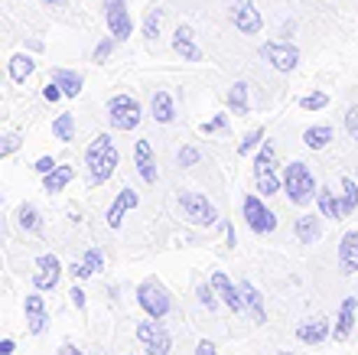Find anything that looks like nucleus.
I'll list each match as a JSON object with an SVG mask.
<instances>
[{"label":"nucleus","instance_id":"obj_5","mask_svg":"<svg viewBox=\"0 0 358 355\" xmlns=\"http://www.w3.org/2000/svg\"><path fill=\"white\" fill-rule=\"evenodd\" d=\"M179 202V212H182V218H189L192 225H202V228H212V225L222 222V215H218V209L208 202L202 193H192V189H182L176 196Z\"/></svg>","mask_w":358,"mask_h":355},{"label":"nucleus","instance_id":"obj_4","mask_svg":"<svg viewBox=\"0 0 358 355\" xmlns=\"http://www.w3.org/2000/svg\"><path fill=\"white\" fill-rule=\"evenodd\" d=\"M137 303L150 319H166L173 313V297L170 290L163 287L157 277H147V281L137 287Z\"/></svg>","mask_w":358,"mask_h":355},{"label":"nucleus","instance_id":"obj_38","mask_svg":"<svg viewBox=\"0 0 358 355\" xmlns=\"http://www.w3.org/2000/svg\"><path fill=\"white\" fill-rule=\"evenodd\" d=\"M176 160H179V167H196L199 160H202V150L192 147V144H186V147H179Z\"/></svg>","mask_w":358,"mask_h":355},{"label":"nucleus","instance_id":"obj_45","mask_svg":"<svg viewBox=\"0 0 358 355\" xmlns=\"http://www.w3.org/2000/svg\"><path fill=\"white\" fill-rule=\"evenodd\" d=\"M69 274H72V277H76V281H88V277H92V267H88L85 261H76L72 264V267H69Z\"/></svg>","mask_w":358,"mask_h":355},{"label":"nucleus","instance_id":"obj_31","mask_svg":"<svg viewBox=\"0 0 358 355\" xmlns=\"http://www.w3.org/2000/svg\"><path fill=\"white\" fill-rule=\"evenodd\" d=\"M271 169H277V147H273L271 141H264L257 147V157H255V176L271 173Z\"/></svg>","mask_w":358,"mask_h":355},{"label":"nucleus","instance_id":"obj_43","mask_svg":"<svg viewBox=\"0 0 358 355\" xmlns=\"http://www.w3.org/2000/svg\"><path fill=\"white\" fill-rule=\"evenodd\" d=\"M345 131H349L352 141H358V104L345 111Z\"/></svg>","mask_w":358,"mask_h":355},{"label":"nucleus","instance_id":"obj_50","mask_svg":"<svg viewBox=\"0 0 358 355\" xmlns=\"http://www.w3.org/2000/svg\"><path fill=\"white\" fill-rule=\"evenodd\" d=\"M225 238H228V248H235L238 244V235H235V225L225 222Z\"/></svg>","mask_w":358,"mask_h":355},{"label":"nucleus","instance_id":"obj_18","mask_svg":"<svg viewBox=\"0 0 358 355\" xmlns=\"http://www.w3.org/2000/svg\"><path fill=\"white\" fill-rule=\"evenodd\" d=\"M150 118L157 124H173L176 121V98L166 88H157L150 98Z\"/></svg>","mask_w":358,"mask_h":355},{"label":"nucleus","instance_id":"obj_17","mask_svg":"<svg viewBox=\"0 0 358 355\" xmlns=\"http://www.w3.org/2000/svg\"><path fill=\"white\" fill-rule=\"evenodd\" d=\"M137 202H141V196H137V193H134L131 186H124L121 193H117V199L111 202L108 215H104V218H108V225H111V228H121L124 215L131 212V209H137Z\"/></svg>","mask_w":358,"mask_h":355},{"label":"nucleus","instance_id":"obj_34","mask_svg":"<svg viewBox=\"0 0 358 355\" xmlns=\"http://www.w3.org/2000/svg\"><path fill=\"white\" fill-rule=\"evenodd\" d=\"M339 189H342V206H345V218H349V215L358 209V183H355L352 176H342Z\"/></svg>","mask_w":358,"mask_h":355},{"label":"nucleus","instance_id":"obj_51","mask_svg":"<svg viewBox=\"0 0 358 355\" xmlns=\"http://www.w3.org/2000/svg\"><path fill=\"white\" fill-rule=\"evenodd\" d=\"M17 352V342H13V339H3V342H0V355H13Z\"/></svg>","mask_w":358,"mask_h":355},{"label":"nucleus","instance_id":"obj_9","mask_svg":"<svg viewBox=\"0 0 358 355\" xmlns=\"http://www.w3.org/2000/svg\"><path fill=\"white\" fill-rule=\"evenodd\" d=\"M137 342L147 349V355H170L173 352V339L170 333L160 326V319H143L137 323Z\"/></svg>","mask_w":358,"mask_h":355},{"label":"nucleus","instance_id":"obj_33","mask_svg":"<svg viewBox=\"0 0 358 355\" xmlns=\"http://www.w3.org/2000/svg\"><path fill=\"white\" fill-rule=\"evenodd\" d=\"M163 17H166V10H163V7H150V10H147V17H143V39H147V43H153V39L160 36Z\"/></svg>","mask_w":358,"mask_h":355},{"label":"nucleus","instance_id":"obj_20","mask_svg":"<svg viewBox=\"0 0 358 355\" xmlns=\"http://www.w3.org/2000/svg\"><path fill=\"white\" fill-rule=\"evenodd\" d=\"M316 209H320L322 218H345V206H342V193H332L329 186H320L316 193Z\"/></svg>","mask_w":358,"mask_h":355},{"label":"nucleus","instance_id":"obj_7","mask_svg":"<svg viewBox=\"0 0 358 355\" xmlns=\"http://www.w3.org/2000/svg\"><path fill=\"white\" fill-rule=\"evenodd\" d=\"M261 59L277 72H293L300 66V49L287 39H267V43H261Z\"/></svg>","mask_w":358,"mask_h":355},{"label":"nucleus","instance_id":"obj_12","mask_svg":"<svg viewBox=\"0 0 358 355\" xmlns=\"http://www.w3.org/2000/svg\"><path fill=\"white\" fill-rule=\"evenodd\" d=\"M59 277H62V264L56 254H39L36 271H33V287L36 290H56Z\"/></svg>","mask_w":358,"mask_h":355},{"label":"nucleus","instance_id":"obj_21","mask_svg":"<svg viewBox=\"0 0 358 355\" xmlns=\"http://www.w3.org/2000/svg\"><path fill=\"white\" fill-rule=\"evenodd\" d=\"M355 313H358V297H345L339 303V319H336V329H332V336L339 339H349L352 329H355Z\"/></svg>","mask_w":358,"mask_h":355},{"label":"nucleus","instance_id":"obj_46","mask_svg":"<svg viewBox=\"0 0 358 355\" xmlns=\"http://www.w3.org/2000/svg\"><path fill=\"white\" fill-rule=\"evenodd\" d=\"M69 300H72V307H76L78 313H82V309H85V303H88V300H85V290L78 287V284H76L72 290H69Z\"/></svg>","mask_w":358,"mask_h":355},{"label":"nucleus","instance_id":"obj_14","mask_svg":"<svg viewBox=\"0 0 358 355\" xmlns=\"http://www.w3.org/2000/svg\"><path fill=\"white\" fill-rule=\"evenodd\" d=\"M173 49H176V56H182V62H202V49L196 43V33L186 23H179L173 29Z\"/></svg>","mask_w":358,"mask_h":355},{"label":"nucleus","instance_id":"obj_15","mask_svg":"<svg viewBox=\"0 0 358 355\" xmlns=\"http://www.w3.org/2000/svg\"><path fill=\"white\" fill-rule=\"evenodd\" d=\"M43 290H36V293H27V303H23V309H27V329L33 333V336H43L49 326V316H46V300L39 297Z\"/></svg>","mask_w":358,"mask_h":355},{"label":"nucleus","instance_id":"obj_37","mask_svg":"<svg viewBox=\"0 0 358 355\" xmlns=\"http://www.w3.org/2000/svg\"><path fill=\"white\" fill-rule=\"evenodd\" d=\"M196 297H199V303L206 309H215L222 300H218V293H215V287L212 284H199V290H196Z\"/></svg>","mask_w":358,"mask_h":355},{"label":"nucleus","instance_id":"obj_16","mask_svg":"<svg viewBox=\"0 0 358 355\" xmlns=\"http://www.w3.org/2000/svg\"><path fill=\"white\" fill-rule=\"evenodd\" d=\"M134 163H137V173H141L143 183H157L160 173H157V157H153V147L150 141H137L134 144Z\"/></svg>","mask_w":358,"mask_h":355},{"label":"nucleus","instance_id":"obj_3","mask_svg":"<svg viewBox=\"0 0 358 355\" xmlns=\"http://www.w3.org/2000/svg\"><path fill=\"white\" fill-rule=\"evenodd\" d=\"M104 114H108V124L114 131H137L143 121V108L134 95H114L108 108H104Z\"/></svg>","mask_w":358,"mask_h":355},{"label":"nucleus","instance_id":"obj_25","mask_svg":"<svg viewBox=\"0 0 358 355\" xmlns=\"http://www.w3.org/2000/svg\"><path fill=\"white\" fill-rule=\"evenodd\" d=\"M72 179H76V167L59 163L52 173H46V176H43V189H46L49 196H52V193H66V186L72 183Z\"/></svg>","mask_w":358,"mask_h":355},{"label":"nucleus","instance_id":"obj_1","mask_svg":"<svg viewBox=\"0 0 358 355\" xmlns=\"http://www.w3.org/2000/svg\"><path fill=\"white\" fill-rule=\"evenodd\" d=\"M117 147L108 134H98L92 144L85 147V169H88V183L92 186H104L108 179L114 176V169H117Z\"/></svg>","mask_w":358,"mask_h":355},{"label":"nucleus","instance_id":"obj_36","mask_svg":"<svg viewBox=\"0 0 358 355\" xmlns=\"http://www.w3.org/2000/svg\"><path fill=\"white\" fill-rule=\"evenodd\" d=\"M326 104H329V95H326V92H313V95H303V98H300L303 111H322Z\"/></svg>","mask_w":358,"mask_h":355},{"label":"nucleus","instance_id":"obj_47","mask_svg":"<svg viewBox=\"0 0 358 355\" xmlns=\"http://www.w3.org/2000/svg\"><path fill=\"white\" fill-rule=\"evenodd\" d=\"M56 167H59V163H56L52 157H39V160H36V167H33V169H36L39 176H46V173H52Z\"/></svg>","mask_w":358,"mask_h":355},{"label":"nucleus","instance_id":"obj_41","mask_svg":"<svg viewBox=\"0 0 358 355\" xmlns=\"http://www.w3.org/2000/svg\"><path fill=\"white\" fill-rule=\"evenodd\" d=\"M222 131H228V114H215L212 121L202 124V134H222Z\"/></svg>","mask_w":358,"mask_h":355},{"label":"nucleus","instance_id":"obj_39","mask_svg":"<svg viewBox=\"0 0 358 355\" xmlns=\"http://www.w3.org/2000/svg\"><path fill=\"white\" fill-rule=\"evenodd\" d=\"M114 46H117V39H114V36H104L101 43L92 49V59H94V62H104V59L114 53Z\"/></svg>","mask_w":358,"mask_h":355},{"label":"nucleus","instance_id":"obj_30","mask_svg":"<svg viewBox=\"0 0 358 355\" xmlns=\"http://www.w3.org/2000/svg\"><path fill=\"white\" fill-rule=\"evenodd\" d=\"M52 137H56V141H62V144L76 141V114H72V111L59 114L56 121H52Z\"/></svg>","mask_w":358,"mask_h":355},{"label":"nucleus","instance_id":"obj_11","mask_svg":"<svg viewBox=\"0 0 358 355\" xmlns=\"http://www.w3.org/2000/svg\"><path fill=\"white\" fill-rule=\"evenodd\" d=\"M231 23H235V29L245 33V36H255V33H261V27H264L261 10L255 7V0H235V7H231Z\"/></svg>","mask_w":358,"mask_h":355},{"label":"nucleus","instance_id":"obj_32","mask_svg":"<svg viewBox=\"0 0 358 355\" xmlns=\"http://www.w3.org/2000/svg\"><path fill=\"white\" fill-rule=\"evenodd\" d=\"M255 186L261 196H277L283 189V173H277V169H271V173H261V176H255Z\"/></svg>","mask_w":358,"mask_h":355},{"label":"nucleus","instance_id":"obj_52","mask_svg":"<svg viewBox=\"0 0 358 355\" xmlns=\"http://www.w3.org/2000/svg\"><path fill=\"white\" fill-rule=\"evenodd\" d=\"M49 10H66L69 7V0H43Z\"/></svg>","mask_w":358,"mask_h":355},{"label":"nucleus","instance_id":"obj_23","mask_svg":"<svg viewBox=\"0 0 358 355\" xmlns=\"http://www.w3.org/2000/svg\"><path fill=\"white\" fill-rule=\"evenodd\" d=\"M49 78L66 92V98H78V95H82V85H85V75L76 72V69H52Z\"/></svg>","mask_w":358,"mask_h":355},{"label":"nucleus","instance_id":"obj_49","mask_svg":"<svg viewBox=\"0 0 358 355\" xmlns=\"http://www.w3.org/2000/svg\"><path fill=\"white\" fill-rule=\"evenodd\" d=\"M59 355H85V352L78 346H72V342H62V346H59Z\"/></svg>","mask_w":358,"mask_h":355},{"label":"nucleus","instance_id":"obj_26","mask_svg":"<svg viewBox=\"0 0 358 355\" xmlns=\"http://www.w3.org/2000/svg\"><path fill=\"white\" fill-rule=\"evenodd\" d=\"M17 225L29 235H43V212H39L33 202H23L17 209Z\"/></svg>","mask_w":358,"mask_h":355},{"label":"nucleus","instance_id":"obj_19","mask_svg":"<svg viewBox=\"0 0 358 355\" xmlns=\"http://www.w3.org/2000/svg\"><path fill=\"white\" fill-rule=\"evenodd\" d=\"M339 267L342 274H358V228L339 238Z\"/></svg>","mask_w":358,"mask_h":355},{"label":"nucleus","instance_id":"obj_35","mask_svg":"<svg viewBox=\"0 0 358 355\" xmlns=\"http://www.w3.org/2000/svg\"><path fill=\"white\" fill-rule=\"evenodd\" d=\"M261 144H264V127H255V131L245 134V141L238 144V153H241V157H248V153H255Z\"/></svg>","mask_w":358,"mask_h":355},{"label":"nucleus","instance_id":"obj_29","mask_svg":"<svg viewBox=\"0 0 358 355\" xmlns=\"http://www.w3.org/2000/svg\"><path fill=\"white\" fill-rule=\"evenodd\" d=\"M332 141V127L329 124H313V127H306L303 131V144L310 150H326Z\"/></svg>","mask_w":358,"mask_h":355},{"label":"nucleus","instance_id":"obj_48","mask_svg":"<svg viewBox=\"0 0 358 355\" xmlns=\"http://www.w3.org/2000/svg\"><path fill=\"white\" fill-rule=\"evenodd\" d=\"M196 355H218V352H215V342H208V339H202V342L196 346Z\"/></svg>","mask_w":358,"mask_h":355},{"label":"nucleus","instance_id":"obj_42","mask_svg":"<svg viewBox=\"0 0 358 355\" xmlns=\"http://www.w3.org/2000/svg\"><path fill=\"white\" fill-rule=\"evenodd\" d=\"M20 144H23V137H20L17 131L7 134V137H3V144H0V157H10V153H17Z\"/></svg>","mask_w":358,"mask_h":355},{"label":"nucleus","instance_id":"obj_28","mask_svg":"<svg viewBox=\"0 0 358 355\" xmlns=\"http://www.w3.org/2000/svg\"><path fill=\"white\" fill-rule=\"evenodd\" d=\"M228 111L235 114V118H241V114H248V108H251V98H248V82H235L231 88H228Z\"/></svg>","mask_w":358,"mask_h":355},{"label":"nucleus","instance_id":"obj_40","mask_svg":"<svg viewBox=\"0 0 358 355\" xmlns=\"http://www.w3.org/2000/svg\"><path fill=\"white\" fill-rule=\"evenodd\" d=\"M82 261H85L94 274H98V271H104V251H101V248H88V251H85V258H82Z\"/></svg>","mask_w":358,"mask_h":355},{"label":"nucleus","instance_id":"obj_8","mask_svg":"<svg viewBox=\"0 0 358 355\" xmlns=\"http://www.w3.org/2000/svg\"><path fill=\"white\" fill-rule=\"evenodd\" d=\"M101 10H104V27H108V33H111L117 43L131 39L134 20H131V10H127V0H101Z\"/></svg>","mask_w":358,"mask_h":355},{"label":"nucleus","instance_id":"obj_6","mask_svg":"<svg viewBox=\"0 0 358 355\" xmlns=\"http://www.w3.org/2000/svg\"><path fill=\"white\" fill-rule=\"evenodd\" d=\"M241 215H245L248 228H251L255 235H273L277 232V215H273V209L264 202V196L248 193L245 202H241Z\"/></svg>","mask_w":358,"mask_h":355},{"label":"nucleus","instance_id":"obj_27","mask_svg":"<svg viewBox=\"0 0 358 355\" xmlns=\"http://www.w3.org/2000/svg\"><path fill=\"white\" fill-rule=\"evenodd\" d=\"M33 72H36V62H33V56H27V53H17V56L7 62V75L17 85H23Z\"/></svg>","mask_w":358,"mask_h":355},{"label":"nucleus","instance_id":"obj_44","mask_svg":"<svg viewBox=\"0 0 358 355\" xmlns=\"http://www.w3.org/2000/svg\"><path fill=\"white\" fill-rule=\"evenodd\" d=\"M43 98H46V102H52V104H56V102H62V98H66V92H62V88H59V85L52 82V78H49V82H46V88H43Z\"/></svg>","mask_w":358,"mask_h":355},{"label":"nucleus","instance_id":"obj_10","mask_svg":"<svg viewBox=\"0 0 358 355\" xmlns=\"http://www.w3.org/2000/svg\"><path fill=\"white\" fill-rule=\"evenodd\" d=\"M208 284H212V287H215V293H218V300H222V303H225L228 309H231V313H245V293H241V287H235V284L228 281V274L225 271H212L208 274Z\"/></svg>","mask_w":358,"mask_h":355},{"label":"nucleus","instance_id":"obj_53","mask_svg":"<svg viewBox=\"0 0 358 355\" xmlns=\"http://www.w3.org/2000/svg\"><path fill=\"white\" fill-rule=\"evenodd\" d=\"M277 355H293V352H277Z\"/></svg>","mask_w":358,"mask_h":355},{"label":"nucleus","instance_id":"obj_24","mask_svg":"<svg viewBox=\"0 0 358 355\" xmlns=\"http://www.w3.org/2000/svg\"><path fill=\"white\" fill-rule=\"evenodd\" d=\"M238 287H241V293H245V307H248V313H251V319H255V323H267V309H264L261 290H257L251 281H241Z\"/></svg>","mask_w":358,"mask_h":355},{"label":"nucleus","instance_id":"obj_2","mask_svg":"<svg viewBox=\"0 0 358 355\" xmlns=\"http://www.w3.org/2000/svg\"><path fill=\"white\" fill-rule=\"evenodd\" d=\"M283 193H287V199H290L293 206H313V202H316L320 186H316L313 169L306 167L303 160L287 163V169H283Z\"/></svg>","mask_w":358,"mask_h":355},{"label":"nucleus","instance_id":"obj_13","mask_svg":"<svg viewBox=\"0 0 358 355\" xmlns=\"http://www.w3.org/2000/svg\"><path fill=\"white\" fill-rule=\"evenodd\" d=\"M332 329H336V323H329L326 316H316L296 326V339H300L303 346H320V342H326L332 336Z\"/></svg>","mask_w":358,"mask_h":355},{"label":"nucleus","instance_id":"obj_22","mask_svg":"<svg viewBox=\"0 0 358 355\" xmlns=\"http://www.w3.org/2000/svg\"><path fill=\"white\" fill-rule=\"evenodd\" d=\"M293 232L300 238V244H316L322 238V218L320 215H300L296 222H293Z\"/></svg>","mask_w":358,"mask_h":355}]
</instances>
